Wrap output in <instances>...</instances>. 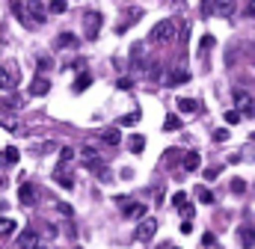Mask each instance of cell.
I'll list each match as a JSON object with an SVG mask.
<instances>
[{
  "instance_id": "1",
  "label": "cell",
  "mask_w": 255,
  "mask_h": 249,
  "mask_svg": "<svg viewBox=\"0 0 255 249\" xmlns=\"http://www.w3.org/2000/svg\"><path fill=\"white\" fill-rule=\"evenodd\" d=\"M169 39H175V21H157L154 27H151V33H148V42L151 45H166Z\"/></svg>"
},
{
  "instance_id": "43",
  "label": "cell",
  "mask_w": 255,
  "mask_h": 249,
  "mask_svg": "<svg viewBox=\"0 0 255 249\" xmlns=\"http://www.w3.org/2000/svg\"><path fill=\"white\" fill-rule=\"evenodd\" d=\"M0 166H6V157H3V151H0Z\"/></svg>"
},
{
  "instance_id": "21",
  "label": "cell",
  "mask_w": 255,
  "mask_h": 249,
  "mask_svg": "<svg viewBox=\"0 0 255 249\" xmlns=\"http://www.w3.org/2000/svg\"><path fill=\"white\" fill-rule=\"evenodd\" d=\"M3 157H6V166H12V163H18V157H21V151H18L15 145H9V148L3 151Z\"/></svg>"
},
{
  "instance_id": "5",
  "label": "cell",
  "mask_w": 255,
  "mask_h": 249,
  "mask_svg": "<svg viewBox=\"0 0 255 249\" xmlns=\"http://www.w3.org/2000/svg\"><path fill=\"white\" fill-rule=\"evenodd\" d=\"M48 92H51V80H48V77H33V80H30V95H39V98H42V95H48Z\"/></svg>"
},
{
  "instance_id": "30",
  "label": "cell",
  "mask_w": 255,
  "mask_h": 249,
  "mask_svg": "<svg viewBox=\"0 0 255 249\" xmlns=\"http://www.w3.org/2000/svg\"><path fill=\"white\" fill-rule=\"evenodd\" d=\"M172 205H175V208H181V205H187V196H184V190H178V193L172 196Z\"/></svg>"
},
{
  "instance_id": "44",
  "label": "cell",
  "mask_w": 255,
  "mask_h": 249,
  "mask_svg": "<svg viewBox=\"0 0 255 249\" xmlns=\"http://www.w3.org/2000/svg\"><path fill=\"white\" fill-rule=\"evenodd\" d=\"M253 142H255V133H253Z\"/></svg>"
},
{
  "instance_id": "11",
  "label": "cell",
  "mask_w": 255,
  "mask_h": 249,
  "mask_svg": "<svg viewBox=\"0 0 255 249\" xmlns=\"http://www.w3.org/2000/svg\"><path fill=\"white\" fill-rule=\"evenodd\" d=\"M238 238H241V247L244 249H255V229H238Z\"/></svg>"
},
{
  "instance_id": "38",
  "label": "cell",
  "mask_w": 255,
  "mask_h": 249,
  "mask_svg": "<svg viewBox=\"0 0 255 249\" xmlns=\"http://www.w3.org/2000/svg\"><path fill=\"white\" fill-rule=\"evenodd\" d=\"M57 211H60V214H63V217H71V205H57Z\"/></svg>"
},
{
  "instance_id": "24",
  "label": "cell",
  "mask_w": 255,
  "mask_h": 249,
  "mask_svg": "<svg viewBox=\"0 0 255 249\" xmlns=\"http://www.w3.org/2000/svg\"><path fill=\"white\" fill-rule=\"evenodd\" d=\"M199 202H202V205H214V193L202 187V190H199Z\"/></svg>"
},
{
  "instance_id": "2",
  "label": "cell",
  "mask_w": 255,
  "mask_h": 249,
  "mask_svg": "<svg viewBox=\"0 0 255 249\" xmlns=\"http://www.w3.org/2000/svg\"><path fill=\"white\" fill-rule=\"evenodd\" d=\"M154 232H157V220H154V217H142V220H139V226H136V241H142V244H145V241H151V235H154Z\"/></svg>"
},
{
  "instance_id": "19",
  "label": "cell",
  "mask_w": 255,
  "mask_h": 249,
  "mask_svg": "<svg viewBox=\"0 0 255 249\" xmlns=\"http://www.w3.org/2000/svg\"><path fill=\"white\" fill-rule=\"evenodd\" d=\"M178 110H181V113H196V110H199V101H193V98H181V101H178Z\"/></svg>"
},
{
  "instance_id": "13",
  "label": "cell",
  "mask_w": 255,
  "mask_h": 249,
  "mask_svg": "<svg viewBox=\"0 0 255 249\" xmlns=\"http://www.w3.org/2000/svg\"><path fill=\"white\" fill-rule=\"evenodd\" d=\"M214 12L223 15V18H229V15L235 12V0H217V3H214Z\"/></svg>"
},
{
  "instance_id": "32",
  "label": "cell",
  "mask_w": 255,
  "mask_h": 249,
  "mask_svg": "<svg viewBox=\"0 0 255 249\" xmlns=\"http://www.w3.org/2000/svg\"><path fill=\"white\" fill-rule=\"evenodd\" d=\"M214 139H217V142H226V139H229V130H226V127L214 130Z\"/></svg>"
},
{
  "instance_id": "42",
  "label": "cell",
  "mask_w": 255,
  "mask_h": 249,
  "mask_svg": "<svg viewBox=\"0 0 255 249\" xmlns=\"http://www.w3.org/2000/svg\"><path fill=\"white\" fill-rule=\"evenodd\" d=\"M193 232V226H190V220H184V223H181V235H190Z\"/></svg>"
},
{
  "instance_id": "31",
  "label": "cell",
  "mask_w": 255,
  "mask_h": 249,
  "mask_svg": "<svg viewBox=\"0 0 255 249\" xmlns=\"http://www.w3.org/2000/svg\"><path fill=\"white\" fill-rule=\"evenodd\" d=\"M241 122V113H238V110H229V113H226V124H238Z\"/></svg>"
},
{
  "instance_id": "40",
  "label": "cell",
  "mask_w": 255,
  "mask_h": 249,
  "mask_svg": "<svg viewBox=\"0 0 255 249\" xmlns=\"http://www.w3.org/2000/svg\"><path fill=\"white\" fill-rule=\"evenodd\" d=\"M202 244H205V247H214V244H217V238H214V235H211V232H208V235H205V238H202Z\"/></svg>"
},
{
  "instance_id": "25",
  "label": "cell",
  "mask_w": 255,
  "mask_h": 249,
  "mask_svg": "<svg viewBox=\"0 0 255 249\" xmlns=\"http://www.w3.org/2000/svg\"><path fill=\"white\" fill-rule=\"evenodd\" d=\"M178 127H181V119H178V116H169V119L163 122V130H178Z\"/></svg>"
},
{
  "instance_id": "15",
  "label": "cell",
  "mask_w": 255,
  "mask_h": 249,
  "mask_svg": "<svg viewBox=\"0 0 255 249\" xmlns=\"http://www.w3.org/2000/svg\"><path fill=\"white\" fill-rule=\"evenodd\" d=\"M190 80V71H169L166 74V83L169 86H178V83H187Z\"/></svg>"
},
{
  "instance_id": "17",
  "label": "cell",
  "mask_w": 255,
  "mask_h": 249,
  "mask_svg": "<svg viewBox=\"0 0 255 249\" xmlns=\"http://www.w3.org/2000/svg\"><path fill=\"white\" fill-rule=\"evenodd\" d=\"M101 139H104L107 145H119V142H122V136H119V127H107Z\"/></svg>"
},
{
  "instance_id": "9",
  "label": "cell",
  "mask_w": 255,
  "mask_h": 249,
  "mask_svg": "<svg viewBox=\"0 0 255 249\" xmlns=\"http://www.w3.org/2000/svg\"><path fill=\"white\" fill-rule=\"evenodd\" d=\"M15 83H18V74H15V71H9L6 65H0V89H6V92H9Z\"/></svg>"
},
{
  "instance_id": "8",
  "label": "cell",
  "mask_w": 255,
  "mask_h": 249,
  "mask_svg": "<svg viewBox=\"0 0 255 249\" xmlns=\"http://www.w3.org/2000/svg\"><path fill=\"white\" fill-rule=\"evenodd\" d=\"M18 199H21V205H36V199H39V193H36V187H30V184H21V187H18Z\"/></svg>"
},
{
  "instance_id": "10",
  "label": "cell",
  "mask_w": 255,
  "mask_h": 249,
  "mask_svg": "<svg viewBox=\"0 0 255 249\" xmlns=\"http://www.w3.org/2000/svg\"><path fill=\"white\" fill-rule=\"evenodd\" d=\"M145 211H148V208H145L142 202H133V205H128L125 208V217L128 220H142V217H148Z\"/></svg>"
},
{
  "instance_id": "34",
  "label": "cell",
  "mask_w": 255,
  "mask_h": 249,
  "mask_svg": "<svg viewBox=\"0 0 255 249\" xmlns=\"http://www.w3.org/2000/svg\"><path fill=\"white\" fill-rule=\"evenodd\" d=\"M139 15H142V9H130V12H128V24H136Z\"/></svg>"
},
{
  "instance_id": "22",
  "label": "cell",
  "mask_w": 255,
  "mask_h": 249,
  "mask_svg": "<svg viewBox=\"0 0 255 249\" xmlns=\"http://www.w3.org/2000/svg\"><path fill=\"white\" fill-rule=\"evenodd\" d=\"M65 9H68V6H65V0H51L45 12H54V15H63Z\"/></svg>"
},
{
  "instance_id": "16",
  "label": "cell",
  "mask_w": 255,
  "mask_h": 249,
  "mask_svg": "<svg viewBox=\"0 0 255 249\" xmlns=\"http://www.w3.org/2000/svg\"><path fill=\"white\" fill-rule=\"evenodd\" d=\"M54 45H57V48H74V45H77V36H74V33H60Z\"/></svg>"
},
{
  "instance_id": "26",
  "label": "cell",
  "mask_w": 255,
  "mask_h": 249,
  "mask_svg": "<svg viewBox=\"0 0 255 249\" xmlns=\"http://www.w3.org/2000/svg\"><path fill=\"white\" fill-rule=\"evenodd\" d=\"M71 160H74V148H63V151H60V163H65V166H68Z\"/></svg>"
},
{
  "instance_id": "7",
  "label": "cell",
  "mask_w": 255,
  "mask_h": 249,
  "mask_svg": "<svg viewBox=\"0 0 255 249\" xmlns=\"http://www.w3.org/2000/svg\"><path fill=\"white\" fill-rule=\"evenodd\" d=\"M54 178H57V184L63 187V190H71V187H74V178L68 175V166H65V163H60V166L54 169Z\"/></svg>"
},
{
  "instance_id": "28",
  "label": "cell",
  "mask_w": 255,
  "mask_h": 249,
  "mask_svg": "<svg viewBox=\"0 0 255 249\" xmlns=\"http://www.w3.org/2000/svg\"><path fill=\"white\" fill-rule=\"evenodd\" d=\"M139 122V113H130V116H122L119 119V124H125V127H130V124H136Z\"/></svg>"
},
{
  "instance_id": "27",
  "label": "cell",
  "mask_w": 255,
  "mask_h": 249,
  "mask_svg": "<svg viewBox=\"0 0 255 249\" xmlns=\"http://www.w3.org/2000/svg\"><path fill=\"white\" fill-rule=\"evenodd\" d=\"M214 3H217V0H202V15H205V18L214 15Z\"/></svg>"
},
{
  "instance_id": "6",
  "label": "cell",
  "mask_w": 255,
  "mask_h": 249,
  "mask_svg": "<svg viewBox=\"0 0 255 249\" xmlns=\"http://www.w3.org/2000/svg\"><path fill=\"white\" fill-rule=\"evenodd\" d=\"M232 98H235V104H238V113H241V110H247V113L253 110V95H250V92L235 89V92H232Z\"/></svg>"
},
{
  "instance_id": "37",
  "label": "cell",
  "mask_w": 255,
  "mask_h": 249,
  "mask_svg": "<svg viewBox=\"0 0 255 249\" xmlns=\"http://www.w3.org/2000/svg\"><path fill=\"white\" fill-rule=\"evenodd\" d=\"M181 214H184V220H190L193 217V205L187 202V205H181Z\"/></svg>"
},
{
  "instance_id": "29",
  "label": "cell",
  "mask_w": 255,
  "mask_h": 249,
  "mask_svg": "<svg viewBox=\"0 0 255 249\" xmlns=\"http://www.w3.org/2000/svg\"><path fill=\"white\" fill-rule=\"evenodd\" d=\"M232 193H238V196H244V193H247V184H244L241 178H235V181H232Z\"/></svg>"
},
{
  "instance_id": "12",
  "label": "cell",
  "mask_w": 255,
  "mask_h": 249,
  "mask_svg": "<svg viewBox=\"0 0 255 249\" xmlns=\"http://www.w3.org/2000/svg\"><path fill=\"white\" fill-rule=\"evenodd\" d=\"M18 232V223L12 220V217H0V238H9V235H15Z\"/></svg>"
},
{
  "instance_id": "45",
  "label": "cell",
  "mask_w": 255,
  "mask_h": 249,
  "mask_svg": "<svg viewBox=\"0 0 255 249\" xmlns=\"http://www.w3.org/2000/svg\"><path fill=\"white\" fill-rule=\"evenodd\" d=\"M166 249H172V247H166Z\"/></svg>"
},
{
  "instance_id": "3",
  "label": "cell",
  "mask_w": 255,
  "mask_h": 249,
  "mask_svg": "<svg viewBox=\"0 0 255 249\" xmlns=\"http://www.w3.org/2000/svg\"><path fill=\"white\" fill-rule=\"evenodd\" d=\"M18 247H21V249H39V247H42L39 232H33V226H30V229H24V232L18 235Z\"/></svg>"
},
{
  "instance_id": "14",
  "label": "cell",
  "mask_w": 255,
  "mask_h": 249,
  "mask_svg": "<svg viewBox=\"0 0 255 249\" xmlns=\"http://www.w3.org/2000/svg\"><path fill=\"white\" fill-rule=\"evenodd\" d=\"M199 163H202L199 151H187V154H184V172H196V169H199Z\"/></svg>"
},
{
  "instance_id": "33",
  "label": "cell",
  "mask_w": 255,
  "mask_h": 249,
  "mask_svg": "<svg viewBox=\"0 0 255 249\" xmlns=\"http://www.w3.org/2000/svg\"><path fill=\"white\" fill-rule=\"evenodd\" d=\"M0 127H6V130H15V119H6V116H0Z\"/></svg>"
},
{
  "instance_id": "23",
  "label": "cell",
  "mask_w": 255,
  "mask_h": 249,
  "mask_svg": "<svg viewBox=\"0 0 255 249\" xmlns=\"http://www.w3.org/2000/svg\"><path fill=\"white\" fill-rule=\"evenodd\" d=\"M89 83H92V77H89V74H80V77H77V83H74V92H83Z\"/></svg>"
},
{
  "instance_id": "41",
  "label": "cell",
  "mask_w": 255,
  "mask_h": 249,
  "mask_svg": "<svg viewBox=\"0 0 255 249\" xmlns=\"http://www.w3.org/2000/svg\"><path fill=\"white\" fill-rule=\"evenodd\" d=\"M247 15L255 18V0H247Z\"/></svg>"
},
{
  "instance_id": "18",
  "label": "cell",
  "mask_w": 255,
  "mask_h": 249,
  "mask_svg": "<svg viewBox=\"0 0 255 249\" xmlns=\"http://www.w3.org/2000/svg\"><path fill=\"white\" fill-rule=\"evenodd\" d=\"M130 139V151L133 154H142V148H145V136L142 133H133V136H128Z\"/></svg>"
},
{
  "instance_id": "36",
  "label": "cell",
  "mask_w": 255,
  "mask_h": 249,
  "mask_svg": "<svg viewBox=\"0 0 255 249\" xmlns=\"http://www.w3.org/2000/svg\"><path fill=\"white\" fill-rule=\"evenodd\" d=\"M116 86H119V89H130V86H133V80H130V77H122Z\"/></svg>"
},
{
  "instance_id": "35",
  "label": "cell",
  "mask_w": 255,
  "mask_h": 249,
  "mask_svg": "<svg viewBox=\"0 0 255 249\" xmlns=\"http://www.w3.org/2000/svg\"><path fill=\"white\" fill-rule=\"evenodd\" d=\"M217 175H220V169H217V166H208V169H205V178H208V181H214Z\"/></svg>"
},
{
  "instance_id": "20",
  "label": "cell",
  "mask_w": 255,
  "mask_h": 249,
  "mask_svg": "<svg viewBox=\"0 0 255 249\" xmlns=\"http://www.w3.org/2000/svg\"><path fill=\"white\" fill-rule=\"evenodd\" d=\"M211 48H214V36H202V42H199V54H202V57H208V54H211Z\"/></svg>"
},
{
  "instance_id": "39",
  "label": "cell",
  "mask_w": 255,
  "mask_h": 249,
  "mask_svg": "<svg viewBox=\"0 0 255 249\" xmlns=\"http://www.w3.org/2000/svg\"><path fill=\"white\" fill-rule=\"evenodd\" d=\"M148 77L157 80V77H160V65H151V68H148Z\"/></svg>"
},
{
  "instance_id": "4",
  "label": "cell",
  "mask_w": 255,
  "mask_h": 249,
  "mask_svg": "<svg viewBox=\"0 0 255 249\" xmlns=\"http://www.w3.org/2000/svg\"><path fill=\"white\" fill-rule=\"evenodd\" d=\"M98 30H101V15L98 12H86V39L95 42L98 39Z\"/></svg>"
}]
</instances>
